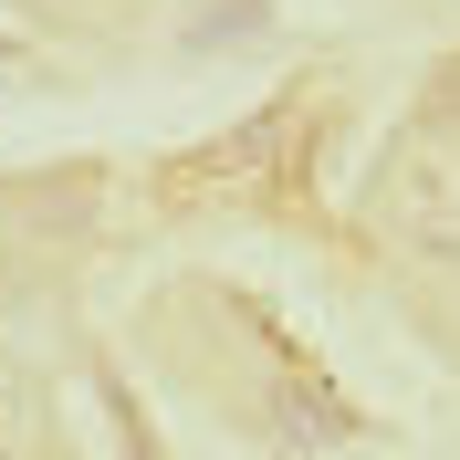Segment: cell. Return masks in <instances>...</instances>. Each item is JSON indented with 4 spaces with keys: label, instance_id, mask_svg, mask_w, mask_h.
<instances>
[{
    "label": "cell",
    "instance_id": "obj_1",
    "mask_svg": "<svg viewBox=\"0 0 460 460\" xmlns=\"http://www.w3.org/2000/svg\"><path fill=\"white\" fill-rule=\"evenodd\" d=\"M42 22H84V11H105V0H31Z\"/></svg>",
    "mask_w": 460,
    "mask_h": 460
},
{
    "label": "cell",
    "instance_id": "obj_2",
    "mask_svg": "<svg viewBox=\"0 0 460 460\" xmlns=\"http://www.w3.org/2000/svg\"><path fill=\"white\" fill-rule=\"evenodd\" d=\"M0 460H11V450H0Z\"/></svg>",
    "mask_w": 460,
    "mask_h": 460
}]
</instances>
